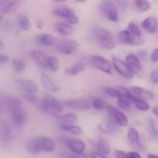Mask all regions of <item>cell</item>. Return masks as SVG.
<instances>
[{"label":"cell","instance_id":"obj_1","mask_svg":"<svg viewBox=\"0 0 158 158\" xmlns=\"http://www.w3.org/2000/svg\"><path fill=\"white\" fill-rule=\"evenodd\" d=\"M7 107L13 123L17 127H22L27 121V113L19 98L11 97L7 100Z\"/></svg>","mask_w":158,"mask_h":158},{"label":"cell","instance_id":"obj_2","mask_svg":"<svg viewBox=\"0 0 158 158\" xmlns=\"http://www.w3.org/2000/svg\"><path fill=\"white\" fill-rule=\"evenodd\" d=\"M38 107L42 112L48 113L56 118L61 115V113L64 110L63 104L60 101H58L56 98L49 94L45 95L43 99H41Z\"/></svg>","mask_w":158,"mask_h":158},{"label":"cell","instance_id":"obj_3","mask_svg":"<svg viewBox=\"0 0 158 158\" xmlns=\"http://www.w3.org/2000/svg\"><path fill=\"white\" fill-rule=\"evenodd\" d=\"M94 37L100 47L106 50H112L116 47L114 33L103 27L94 29Z\"/></svg>","mask_w":158,"mask_h":158},{"label":"cell","instance_id":"obj_4","mask_svg":"<svg viewBox=\"0 0 158 158\" xmlns=\"http://www.w3.org/2000/svg\"><path fill=\"white\" fill-rule=\"evenodd\" d=\"M53 15H55L56 17L64 19L68 24L69 25H77L80 22V19L79 17L76 15V13L74 12V10L67 6H61L56 7V9H54L52 11Z\"/></svg>","mask_w":158,"mask_h":158},{"label":"cell","instance_id":"obj_5","mask_svg":"<svg viewBox=\"0 0 158 158\" xmlns=\"http://www.w3.org/2000/svg\"><path fill=\"white\" fill-rule=\"evenodd\" d=\"M99 8L102 15L112 22H118L119 20L118 10L116 5L111 1H102L99 4Z\"/></svg>","mask_w":158,"mask_h":158},{"label":"cell","instance_id":"obj_6","mask_svg":"<svg viewBox=\"0 0 158 158\" xmlns=\"http://www.w3.org/2000/svg\"><path fill=\"white\" fill-rule=\"evenodd\" d=\"M118 91V105L122 110H128L131 108L132 105V94L131 93V90L125 86H118L116 87Z\"/></svg>","mask_w":158,"mask_h":158},{"label":"cell","instance_id":"obj_7","mask_svg":"<svg viewBox=\"0 0 158 158\" xmlns=\"http://www.w3.org/2000/svg\"><path fill=\"white\" fill-rule=\"evenodd\" d=\"M56 49L62 55L71 56L79 49V43L73 39H62L56 44Z\"/></svg>","mask_w":158,"mask_h":158},{"label":"cell","instance_id":"obj_8","mask_svg":"<svg viewBox=\"0 0 158 158\" xmlns=\"http://www.w3.org/2000/svg\"><path fill=\"white\" fill-rule=\"evenodd\" d=\"M106 112L111 119V121L118 126L120 127H126L129 123V119L127 118V116L119 109L114 107L113 106H107L106 107Z\"/></svg>","mask_w":158,"mask_h":158},{"label":"cell","instance_id":"obj_9","mask_svg":"<svg viewBox=\"0 0 158 158\" xmlns=\"http://www.w3.org/2000/svg\"><path fill=\"white\" fill-rule=\"evenodd\" d=\"M91 63L96 69H98L103 73L106 74L112 73V64L110 63L109 60H107L105 56L101 55L93 56L91 57Z\"/></svg>","mask_w":158,"mask_h":158},{"label":"cell","instance_id":"obj_10","mask_svg":"<svg viewBox=\"0 0 158 158\" xmlns=\"http://www.w3.org/2000/svg\"><path fill=\"white\" fill-rule=\"evenodd\" d=\"M118 39L121 44L130 46H139L143 44V40L141 37L134 36L128 30H123L118 33Z\"/></svg>","mask_w":158,"mask_h":158},{"label":"cell","instance_id":"obj_11","mask_svg":"<svg viewBox=\"0 0 158 158\" xmlns=\"http://www.w3.org/2000/svg\"><path fill=\"white\" fill-rule=\"evenodd\" d=\"M112 67H114L115 70L121 75L122 77L126 78V79H131L134 74L131 72V70L129 69V67L127 66L126 62L121 60L118 57H114L112 60Z\"/></svg>","mask_w":158,"mask_h":158},{"label":"cell","instance_id":"obj_12","mask_svg":"<svg viewBox=\"0 0 158 158\" xmlns=\"http://www.w3.org/2000/svg\"><path fill=\"white\" fill-rule=\"evenodd\" d=\"M65 105L75 110H88L92 107V101L87 98H72L67 100Z\"/></svg>","mask_w":158,"mask_h":158},{"label":"cell","instance_id":"obj_13","mask_svg":"<svg viewBox=\"0 0 158 158\" xmlns=\"http://www.w3.org/2000/svg\"><path fill=\"white\" fill-rule=\"evenodd\" d=\"M127 140L130 143V145L136 149V150H140L142 151L143 148V143L141 141V136L139 131L135 129V128H130L128 130L127 132Z\"/></svg>","mask_w":158,"mask_h":158},{"label":"cell","instance_id":"obj_14","mask_svg":"<svg viewBox=\"0 0 158 158\" xmlns=\"http://www.w3.org/2000/svg\"><path fill=\"white\" fill-rule=\"evenodd\" d=\"M125 62L127 64V66L129 67V69L131 70V72L135 75L141 72L142 70V63H141V59L138 56H136L135 54H129L126 56V59Z\"/></svg>","mask_w":158,"mask_h":158},{"label":"cell","instance_id":"obj_15","mask_svg":"<svg viewBox=\"0 0 158 158\" xmlns=\"http://www.w3.org/2000/svg\"><path fill=\"white\" fill-rule=\"evenodd\" d=\"M66 144L68 148L72 152L75 156H81L84 153L86 145L85 143L78 139H68L66 141Z\"/></svg>","mask_w":158,"mask_h":158},{"label":"cell","instance_id":"obj_16","mask_svg":"<svg viewBox=\"0 0 158 158\" xmlns=\"http://www.w3.org/2000/svg\"><path fill=\"white\" fill-rule=\"evenodd\" d=\"M130 90H131L132 96L135 98H138V99H143V100L147 101L154 97L153 92H151L145 88H143L141 86H132Z\"/></svg>","mask_w":158,"mask_h":158},{"label":"cell","instance_id":"obj_17","mask_svg":"<svg viewBox=\"0 0 158 158\" xmlns=\"http://www.w3.org/2000/svg\"><path fill=\"white\" fill-rule=\"evenodd\" d=\"M38 142H39V145H40V149L42 152L44 153H53L56 148V143L55 141L47 136H41L38 137Z\"/></svg>","mask_w":158,"mask_h":158},{"label":"cell","instance_id":"obj_18","mask_svg":"<svg viewBox=\"0 0 158 158\" xmlns=\"http://www.w3.org/2000/svg\"><path fill=\"white\" fill-rule=\"evenodd\" d=\"M17 84L19 86L20 89H22L23 93H29V94H36L38 92V86L37 84L28 79H22V80H17Z\"/></svg>","mask_w":158,"mask_h":158},{"label":"cell","instance_id":"obj_19","mask_svg":"<svg viewBox=\"0 0 158 158\" xmlns=\"http://www.w3.org/2000/svg\"><path fill=\"white\" fill-rule=\"evenodd\" d=\"M36 42L41 46L50 47L56 44V39L54 35L50 33H41L36 37Z\"/></svg>","mask_w":158,"mask_h":158},{"label":"cell","instance_id":"obj_20","mask_svg":"<svg viewBox=\"0 0 158 158\" xmlns=\"http://www.w3.org/2000/svg\"><path fill=\"white\" fill-rule=\"evenodd\" d=\"M41 81H42V84L43 86L49 92L51 93H54V94H56V93H59L60 92V88L59 86L45 73H42L41 74Z\"/></svg>","mask_w":158,"mask_h":158},{"label":"cell","instance_id":"obj_21","mask_svg":"<svg viewBox=\"0 0 158 158\" xmlns=\"http://www.w3.org/2000/svg\"><path fill=\"white\" fill-rule=\"evenodd\" d=\"M13 134H12V129L11 126L6 121L1 120L0 121V138L4 143H9L12 140Z\"/></svg>","mask_w":158,"mask_h":158},{"label":"cell","instance_id":"obj_22","mask_svg":"<svg viewBox=\"0 0 158 158\" xmlns=\"http://www.w3.org/2000/svg\"><path fill=\"white\" fill-rule=\"evenodd\" d=\"M142 28L148 33H155L157 31L158 23L155 17H148L142 21Z\"/></svg>","mask_w":158,"mask_h":158},{"label":"cell","instance_id":"obj_23","mask_svg":"<svg viewBox=\"0 0 158 158\" xmlns=\"http://www.w3.org/2000/svg\"><path fill=\"white\" fill-rule=\"evenodd\" d=\"M31 57L32 58V60L34 62H36L41 68L46 69V60H47V56L43 51L41 50H37V49H33L31 51L30 53Z\"/></svg>","mask_w":158,"mask_h":158},{"label":"cell","instance_id":"obj_24","mask_svg":"<svg viewBox=\"0 0 158 158\" xmlns=\"http://www.w3.org/2000/svg\"><path fill=\"white\" fill-rule=\"evenodd\" d=\"M55 29L62 36H70L74 31L73 27L67 22H56L55 24Z\"/></svg>","mask_w":158,"mask_h":158},{"label":"cell","instance_id":"obj_25","mask_svg":"<svg viewBox=\"0 0 158 158\" xmlns=\"http://www.w3.org/2000/svg\"><path fill=\"white\" fill-rule=\"evenodd\" d=\"M86 69V66L83 63H76L69 68H67L65 69V74L67 76H70V77H75L77 75H79L80 73L83 72Z\"/></svg>","mask_w":158,"mask_h":158},{"label":"cell","instance_id":"obj_26","mask_svg":"<svg viewBox=\"0 0 158 158\" xmlns=\"http://www.w3.org/2000/svg\"><path fill=\"white\" fill-rule=\"evenodd\" d=\"M26 149L31 155H38V154L42 153V151L40 149L39 142H38V137L31 138V139L28 140L26 143Z\"/></svg>","mask_w":158,"mask_h":158},{"label":"cell","instance_id":"obj_27","mask_svg":"<svg viewBox=\"0 0 158 158\" xmlns=\"http://www.w3.org/2000/svg\"><path fill=\"white\" fill-rule=\"evenodd\" d=\"M56 118L60 121L59 124L71 125V124H75V122L78 120V116L74 113H68L64 115H59L56 117Z\"/></svg>","mask_w":158,"mask_h":158},{"label":"cell","instance_id":"obj_28","mask_svg":"<svg viewBox=\"0 0 158 158\" xmlns=\"http://www.w3.org/2000/svg\"><path fill=\"white\" fill-rule=\"evenodd\" d=\"M19 2L18 1H5L4 5L0 8V13L1 14H7L11 13L16 10L18 7Z\"/></svg>","mask_w":158,"mask_h":158},{"label":"cell","instance_id":"obj_29","mask_svg":"<svg viewBox=\"0 0 158 158\" xmlns=\"http://www.w3.org/2000/svg\"><path fill=\"white\" fill-rule=\"evenodd\" d=\"M59 127L64 131H67L69 133H71L73 135H80L82 132V129L80 126H77L75 124L67 125V124H59Z\"/></svg>","mask_w":158,"mask_h":158},{"label":"cell","instance_id":"obj_30","mask_svg":"<svg viewBox=\"0 0 158 158\" xmlns=\"http://www.w3.org/2000/svg\"><path fill=\"white\" fill-rule=\"evenodd\" d=\"M46 69L52 72H56L59 69V60L55 56H48L46 60Z\"/></svg>","mask_w":158,"mask_h":158},{"label":"cell","instance_id":"obj_31","mask_svg":"<svg viewBox=\"0 0 158 158\" xmlns=\"http://www.w3.org/2000/svg\"><path fill=\"white\" fill-rule=\"evenodd\" d=\"M96 147L98 149V152L105 155L108 156L110 154V145L109 143L103 138H99L96 143Z\"/></svg>","mask_w":158,"mask_h":158},{"label":"cell","instance_id":"obj_32","mask_svg":"<svg viewBox=\"0 0 158 158\" xmlns=\"http://www.w3.org/2000/svg\"><path fill=\"white\" fill-rule=\"evenodd\" d=\"M133 5L139 12H146L151 9V3L146 0H136L133 2Z\"/></svg>","mask_w":158,"mask_h":158},{"label":"cell","instance_id":"obj_33","mask_svg":"<svg viewBox=\"0 0 158 158\" xmlns=\"http://www.w3.org/2000/svg\"><path fill=\"white\" fill-rule=\"evenodd\" d=\"M18 24L19 28L24 31H28L31 29V24L26 15H19L18 17Z\"/></svg>","mask_w":158,"mask_h":158},{"label":"cell","instance_id":"obj_34","mask_svg":"<svg viewBox=\"0 0 158 158\" xmlns=\"http://www.w3.org/2000/svg\"><path fill=\"white\" fill-rule=\"evenodd\" d=\"M11 67L15 72L20 73V72L24 71V69H26V63L21 58H15L11 62Z\"/></svg>","mask_w":158,"mask_h":158},{"label":"cell","instance_id":"obj_35","mask_svg":"<svg viewBox=\"0 0 158 158\" xmlns=\"http://www.w3.org/2000/svg\"><path fill=\"white\" fill-rule=\"evenodd\" d=\"M132 105L139 110L141 111H148L150 109V106L148 104L147 101L145 100H143V99H138V98H135L133 97L132 98Z\"/></svg>","mask_w":158,"mask_h":158},{"label":"cell","instance_id":"obj_36","mask_svg":"<svg viewBox=\"0 0 158 158\" xmlns=\"http://www.w3.org/2000/svg\"><path fill=\"white\" fill-rule=\"evenodd\" d=\"M107 103L101 97H95L92 100V107L97 110H103L106 109L107 107Z\"/></svg>","mask_w":158,"mask_h":158},{"label":"cell","instance_id":"obj_37","mask_svg":"<svg viewBox=\"0 0 158 158\" xmlns=\"http://www.w3.org/2000/svg\"><path fill=\"white\" fill-rule=\"evenodd\" d=\"M22 97L26 100V101H28V102H30L31 104H32V105H35V106H39V104H40V101H41V99H39L38 98V96L35 94H29V93H23V94H22Z\"/></svg>","mask_w":158,"mask_h":158},{"label":"cell","instance_id":"obj_38","mask_svg":"<svg viewBox=\"0 0 158 158\" xmlns=\"http://www.w3.org/2000/svg\"><path fill=\"white\" fill-rule=\"evenodd\" d=\"M131 34H133L134 36H137V37H141L142 35V30L140 29V27L134 23L133 21L130 22L129 25H128V29H127Z\"/></svg>","mask_w":158,"mask_h":158},{"label":"cell","instance_id":"obj_39","mask_svg":"<svg viewBox=\"0 0 158 158\" xmlns=\"http://www.w3.org/2000/svg\"><path fill=\"white\" fill-rule=\"evenodd\" d=\"M100 128H101V130L104 132H106L107 134H112L116 131V126H115V124L112 121H110V122H105L104 124L100 125Z\"/></svg>","mask_w":158,"mask_h":158},{"label":"cell","instance_id":"obj_40","mask_svg":"<svg viewBox=\"0 0 158 158\" xmlns=\"http://www.w3.org/2000/svg\"><path fill=\"white\" fill-rule=\"evenodd\" d=\"M104 91L106 93V94L107 96H109L110 98H117L118 97V91L116 88L111 87V86H106L104 88Z\"/></svg>","mask_w":158,"mask_h":158},{"label":"cell","instance_id":"obj_41","mask_svg":"<svg viewBox=\"0 0 158 158\" xmlns=\"http://www.w3.org/2000/svg\"><path fill=\"white\" fill-rule=\"evenodd\" d=\"M150 80H151V82L155 85L158 84V69H154L152 72H151V75H150Z\"/></svg>","mask_w":158,"mask_h":158},{"label":"cell","instance_id":"obj_42","mask_svg":"<svg viewBox=\"0 0 158 158\" xmlns=\"http://www.w3.org/2000/svg\"><path fill=\"white\" fill-rule=\"evenodd\" d=\"M126 158H142V156H141V155L138 152L131 151V152H128L127 153Z\"/></svg>","mask_w":158,"mask_h":158},{"label":"cell","instance_id":"obj_43","mask_svg":"<svg viewBox=\"0 0 158 158\" xmlns=\"http://www.w3.org/2000/svg\"><path fill=\"white\" fill-rule=\"evenodd\" d=\"M9 61V57L5 54H0V66L6 64Z\"/></svg>","mask_w":158,"mask_h":158},{"label":"cell","instance_id":"obj_44","mask_svg":"<svg viewBox=\"0 0 158 158\" xmlns=\"http://www.w3.org/2000/svg\"><path fill=\"white\" fill-rule=\"evenodd\" d=\"M91 157L92 158H110L108 157L107 156H105L101 153H99L98 151H94L91 154Z\"/></svg>","mask_w":158,"mask_h":158},{"label":"cell","instance_id":"obj_45","mask_svg":"<svg viewBox=\"0 0 158 158\" xmlns=\"http://www.w3.org/2000/svg\"><path fill=\"white\" fill-rule=\"evenodd\" d=\"M151 60L153 62H158V47H156L151 54Z\"/></svg>","mask_w":158,"mask_h":158},{"label":"cell","instance_id":"obj_46","mask_svg":"<svg viewBox=\"0 0 158 158\" xmlns=\"http://www.w3.org/2000/svg\"><path fill=\"white\" fill-rule=\"evenodd\" d=\"M126 155L127 153L121 150H116L115 151V156L116 158H126Z\"/></svg>","mask_w":158,"mask_h":158},{"label":"cell","instance_id":"obj_47","mask_svg":"<svg viewBox=\"0 0 158 158\" xmlns=\"http://www.w3.org/2000/svg\"><path fill=\"white\" fill-rule=\"evenodd\" d=\"M44 21L39 20V21H37V22H36V27H37L38 29H42V28H44Z\"/></svg>","mask_w":158,"mask_h":158},{"label":"cell","instance_id":"obj_48","mask_svg":"<svg viewBox=\"0 0 158 158\" xmlns=\"http://www.w3.org/2000/svg\"><path fill=\"white\" fill-rule=\"evenodd\" d=\"M152 112H153V114L158 118V106H154L153 107V109H152Z\"/></svg>","mask_w":158,"mask_h":158},{"label":"cell","instance_id":"obj_49","mask_svg":"<svg viewBox=\"0 0 158 158\" xmlns=\"http://www.w3.org/2000/svg\"><path fill=\"white\" fill-rule=\"evenodd\" d=\"M146 158H158V156L156 154H148Z\"/></svg>","mask_w":158,"mask_h":158},{"label":"cell","instance_id":"obj_50","mask_svg":"<svg viewBox=\"0 0 158 158\" xmlns=\"http://www.w3.org/2000/svg\"><path fill=\"white\" fill-rule=\"evenodd\" d=\"M4 49H5V44H4L3 40L0 39V51L1 50H4Z\"/></svg>","mask_w":158,"mask_h":158},{"label":"cell","instance_id":"obj_51","mask_svg":"<svg viewBox=\"0 0 158 158\" xmlns=\"http://www.w3.org/2000/svg\"><path fill=\"white\" fill-rule=\"evenodd\" d=\"M2 20H3V15L0 13V23L2 22Z\"/></svg>","mask_w":158,"mask_h":158},{"label":"cell","instance_id":"obj_52","mask_svg":"<svg viewBox=\"0 0 158 158\" xmlns=\"http://www.w3.org/2000/svg\"><path fill=\"white\" fill-rule=\"evenodd\" d=\"M1 111H2V107H1V104H0V113H1Z\"/></svg>","mask_w":158,"mask_h":158}]
</instances>
